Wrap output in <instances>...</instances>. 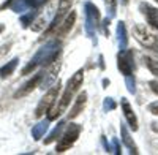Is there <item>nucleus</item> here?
I'll use <instances>...</instances> for the list:
<instances>
[{
	"label": "nucleus",
	"instance_id": "nucleus-6",
	"mask_svg": "<svg viewBox=\"0 0 158 155\" xmlns=\"http://www.w3.org/2000/svg\"><path fill=\"white\" fill-rule=\"evenodd\" d=\"M139 8H141V11H142L144 18H146L147 24L150 25L152 29L158 30V10L153 8V6H150V5H147V3H141Z\"/></svg>",
	"mask_w": 158,
	"mask_h": 155
},
{
	"label": "nucleus",
	"instance_id": "nucleus-9",
	"mask_svg": "<svg viewBox=\"0 0 158 155\" xmlns=\"http://www.w3.org/2000/svg\"><path fill=\"white\" fill-rule=\"evenodd\" d=\"M85 103H87V94H85V92L79 94V95H77V98H76L74 106H73V108H71V111H70V119L77 117V115L82 112V109L85 108Z\"/></svg>",
	"mask_w": 158,
	"mask_h": 155
},
{
	"label": "nucleus",
	"instance_id": "nucleus-16",
	"mask_svg": "<svg viewBox=\"0 0 158 155\" xmlns=\"http://www.w3.org/2000/svg\"><path fill=\"white\" fill-rule=\"evenodd\" d=\"M149 109H150V112H152V114L158 115V101H153V103H150Z\"/></svg>",
	"mask_w": 158,
	"mask_h": 155
},
{
	"label": "nucleus",
	"instance_id": "nucleus-7",
	"mask_svg": "<svg viewBox=\"0 0 158 155\" xmlns=\"http://www.w3.org/2000/svg\"><path fill=\"white\" fill-rule=\"evenodd\" d=\"M41 79H43V73H36L30 81H27V82H25V84L18 90V92L15 94V98H21V97H25L27 94H30L33 89L38 87V84L41 82Z\"/></svg>",
	"mask_w": 158,
	"mask_h": 155
},
{
	"label": "nucleus",
	"instance_id": "nucleus-5",
	"mask_svg": "<svg viewBox=\"0 0 158 155\" xmlns=\"http://www.w3.org/2000/svg\"><path fill=\"white\" fill-rule=\"evenodd\" d=\"M117 67L123 73V76H130L135 70V63H133V52L131 51H123L118 54L117 57Z\"/></svg>",
	"mask_w": 158,
	"mask_h": 155
},
{
	"label": "nucleus",
	"instance_id": "nucleus-4",
	"mask_svg": "<svg viewBox=\"0 0 158 155\" xmlns=\"http://www.w3.org/2000/svg\"><path fill=\"white\" fill-rule=\"evenodd\" d=\"M133 36L136 38V41L141 43L144 48H155L158 44V40H156V36L146 27V25H142V24H136L135 27H133Z\"/></svg>",
	"mask_w": 158,
	"mask_h": 155
},
{
	"label": "nucleus",
	"instance_id": "nucleus-10",
	"mask_svg": "<svg viewBox=\"0 0 158 155\" xmlns=\"http://www.w3.org/2000/svg\"><path fill=\"white\" fill-rule=\"evenodd\" d=\"M71 5H73V0H60L59 2V15L56 16V19H54V22H52V27H51V30L56 27V25L60 22V19L67 15V13L70 11V8H71Z\"/></svg>",
	"mask_w": 158,
	"mask_h": 155
},
{
	"label": "nucleus",
	"instance_id": "nucleus-12",
	"mask_svg": "<svg viewBox=\"0 0 158 155\" xmlns=\"http://www.w3.org/2000/svg\"><path fill=\"white\" fill-rule=\"evenodd\" d=\"M18 59H13L11 62H8L6 65H3L2 68H0V78H8V76H11L13 74V71L16 70V67H18Z\"/></svg>",
	"mask_w": 158,
	"mask_h": 155
},
{
	"label": "nucleus",
	"instance_id": "nucleus-11",
	"mask_svg": "<svg viewBox=\"0 0 158 155\" xmlns=\"http://www.w3.org/2000/svg\"><path fill=\"white\" fill-rule=\"evenodd\" d=\"M74 22H76V13L71 11V13H70V16H67V19H65L63 24L60 25V29H59L57 35H59V36H65L67 33H70V30L73 29Z\"/></svg>",
	"mask_w": 158,
	"mask_h": 155
},
{
	"label": "nucleus",
	"instance_id": "nucleus-13",
	"mask_svg": "<svg viewBox=\"0 0 158 155\" xmlns=\"http://www.w3.org/2000/svg\"><path fill=\"white\" fill-rule=\"evenodd\" d=\"M144 62H146L147 68L152 71V74H155L158 78V60H155V59H152L149 56H144Z\"/></svg>",
	"mask_w": 158,
	"mask_h": 155
},
{
	"label": "nucleus",
	"instance_id": "nucleus-17",
	"mask_svg": "<svg viewBox=\"0 0 158 155\" xmlns=\"http://www.w3.org/2000/svg\"><path fill=\"white\" fill-rule=\"evenodd\" d=\"M149 86H150V89H152V92H155V94L158 95V81H150Z\"/></svg>",
	"mask_w": 158,
	"mask_h": 155
},
{
	"label": "nucleus",
	"instance_id": "nucleus-1",
	"mask_svg": "<svg viewBox=\"0 0 158 155\" xmlns=\"http://www.w3.org/2000/svg\"><path fill=\"white\" fill-rule=\"evenodd\" d=\"M82 82H84V70H77L71 76V79L68 81L67 87H65V90H63V95L60 97V100L57 103V106L52 109V112L49 114V120H54V119L60 117V115L67 111V108L70 106V103L73 101L74 95L77 94V90L81 89Z\"/></svg>",
	"mask_w": 158,
	"mask_h": 155
},
{
	"label": "nucleus",
	"instance_id": "nucleus-3",
	"mask_svg": "<svg viewBox=\"0 0 158 155\" xmlns=\"http://www.w3.org/2000/svg\"><path fill=\"white\" fill-rule=\"evenodd\" d=\"M81 130H82V127L79 125V124H70L67 127V130H65V133L62 135L60 141H59V144L56 147V152L57 153H62L65 150H68L74 143H76V139L79 138V135H81Z\"/></svg>",
	"mask_w": 158,
	"mask_h": 155
},
{
	"label": "nucleus",
	"instance_id": "nucleus-2",
	"mask_svg": "<svg viewBox=\"0 0 158 155\" xmlns=\"http://www.w3.org/2000/svg\"><path fill=\"white\" fill-rule=\"evenodd\" d=\"M59 92H60V81H57V84L52 86L48 92L44 94V97L40 100L38 106H36V109H35V115H36V117H43L46 112L51 111V108L54 106V103L57 101Z\"/></svg>",
	"mask_w": 158,
	"mask_h": 155
},
{
	"label": "nucleus",
	"instance_id": "nucleus-22",
	"mask_svg": "<svg viewBox=\"0 0 158 155\" xmlns=\"http://www.w3.org/2000/svg\"><path fill=\"white\" fill-rule=\"evenodd\" d=\"M155 2H156V3H158V0H155Z\"/></svg>",
	"mask_w": 158,
	"mask_h": 155
},
{
	"label": "nucleus",
	"instance_id": "nucleus-21",
	"mask_svg": "<svg viewBox=\"0 0 158 155\" xmlns=\"http://www.w3.org/2000/svg\"><path fill=\"white\" fill-rule=\"evenodd\" d=\"M44 2H48V0H41V3H44Z\"/></svg>",
	"mask_w": 158,
	"mask_h": 155
},
{
	"label": "nucleus",
	"instance_id": "nucleus-18",
	"mask_svg": "<svg viewBox=\"0 0 158 155\" xmlns=\"http://www.w3.org/2000/svg\"><path fill=\"white\" fill-rule=\"evenodd\" d=\"M104 2H106V5H109L111 8L115 6V0H104Z\"/></svg>",
	"mask_w": 158,
	"mask_h": 155
},
{
	"label": "nucleus",
	"instance_id": "nucleus-8",
	"mask_svg": "<svg viewBox=\"0 0 158 155\" xmlns=\"http://www.w3.org/2000/svg\"><path fill=\"white\" fill-rule=\"evenodd\" d=\"M122 109H123V115H125V119L128 120L130 127L133 128V130H138V117H136L133 108L130 106V103H128L127 98H122Z\"/></svg>",
	"mask_w": 158,
	"mask_h": 155
},
{
	"label": "nucleus",
	"instance_id": "nucleus-20",
	"mask_svg": "<svg viewBox=\"0 0 158 155\" xmlns=\"http://www.w3.org/2000/svg\"><path fill=\"white\" fill-rule=\"evenodd\" d=\"M122 2H123V3H128V0H122Z\"/></svg>",
	"mask_w": 158,
	"mask_h": 155
},
{
	"label": "nucleus",
	"instance_id": "nucleus-15",
	"mask_svg": "<svg viewBox=\"0 0 158 155\" xmlns=\"http://www.w3.org/2000/svg\"><path fill=\"white\" fill-rule=\"evenodd\" d=\"M62 127H63V124H59V125H57V128H56V130L51 133V136H49V138L44 141V144H49V143H52V141L56 139V136H57V135H59V132L62 130Z\"/></svg>",
	"mask_w": 158,
	"mask_h": 155
},
{
	"label": "nucleus",
	"instance_id": "nucleus-14",
	"mask_svg": "<svg viewBox=\"0 0 158 155\" xmlns=\"http://www.w3.org/2000/svg\"><path fill=\"white\" fill-rule=\"evenodd\" d=\"M122 136H123V143L131 149V152H135V153H138V147L135 146V143H131V139H130V135H128V132H127V128L125 127H122Z\"/></svg>",
	"mask_w": 158,
	"mask_h": 155
},
{
	"label": "nucleus",
	"instance_id": "nucleus-19",
	"mask_svg": "<svg viewBox=\"0 0 158 155\" xmlns=\"http://www.w3.org/2000/svg\"><path fill=\"white\" fill-rule=\"evenodd\" d=\"M2 30H3V25H2V24H0V32H2Z\"/></svg>",
	"mask_w": 158,
	"mask_h": 155
}]
</instances>
